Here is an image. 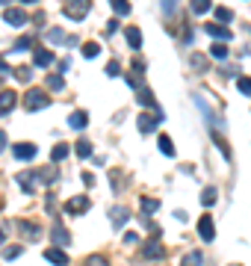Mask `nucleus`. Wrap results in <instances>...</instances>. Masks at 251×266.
Masks as SVG:
<instances>
[{"instance_id": "nucleus-1", "label": "nucleus", "mask_w": 251, "mask_h": 266, "mask_svg": "<svg viewBox=\"0 0 251 266\" xmlns=\"http://www.w3.org/2000/svg\"><path fill=\"white\" fill-rule=\"evenodd\" d=\"M89 9H92V3H89V0H71V3L62 6V15L71 18V21H83V18L89 15Z\"/></svg>"}, {"instance_id": "nucleus-2", "label": "nucleus", "mask_w": 251, "mask_h": 266, "mask_svg": "<svg viewBox=\"0 0 251 266\" xmlns=\"http://www.w3.org/2000/svg\"><path fill=\"white\" fill-rule=\"evenodd\" d=\"M24 106L35 112V109H45L48 106V95H45V89H30L27 95H24Z\"/></svg>"}, {"instance_id": "nucleus-3", "label": "nucleus", "mask_w": 251, "mask_h": 266, "mask_svg": "<svg viewBox=\"0 0 251 266\" xmlns=\"http://www.w3.org/2000/svg\"><path fill=\"white\" fill-rule=\"evenodd\" d=\"M89 207H92L89 195H74V198L65 201V213H71V216H80V213H86Z\"/></svg>"}, {"instance_id": "nucleus-4", "label": "nucleus", "mask_w": 251, "mask_h": 266, "mask_svg": "<svg viewBox=\"0 0 251 266\" xmlns=\"http://www.w3.org/2000/svg\"><path fill=\"white\" fill-rule=\"evenodd\" d=\"M139 104H142V106H148V109H154V116L166 122V112H163V109L157 106V98H154V92H151V89H145V86L139 89Z\"/></svg>"}, {"instance_id": "nucleus-5", "label": "nucleus", "mask_w": 251, "mask_h": 266, "mask_svg": "<svg viewBox=\"0 0 251 266\" xmlns=\"http://www.w3.org/2000/svg\"><path fill=\"white\" fill-rule=\"evenodd\" d=\"M142 254H145L148 260H163V254H166V246H163V240H148V243L142 246Z\"/></svg>"}, {"instance_id": "nucleus-6", "label": "nucleus", "mask_w": 251, "mask_h": 266, "mask_svg": "<svg viewBox=\"0 0 251 266\" xmlns=\"http://www.w3.org/2000/svg\"><path fill=\"white\" fill-rule=\"evenodd\" d=\"M198 234L204 243H213L216 240V225H213V216H201L198 219Z\"/></svg>"}, {"instance_id": "nucleus-7", "label": "nucleus", "mask_w": 251, "mask_h": 266, "mask_svg": "<svg viewBox=\"0 0 251 266\" xmlns=\"http://www.w3.org/2000/svg\"><path fill=\"white\" fill-rule=\"evenodd\" d=\"M3 18H6V24H12V27H24V24L30 21V18H27V12H24V9H18V6H6Z\"/></svg>"}, {"instance_id": "nucleus-8", "label": "nucleus", "mask_w": 251, "mask_h": 266, "mask_svg": "<svg viewBox=\"0 0 251 266\" xmlns=\"http://www.w3.org/2000/svg\"><path fill=\"white\" fill-rule=\"evenodd\" d=\"M204 30H207V35H213V39L222 42V45H225V42H231V35H234L228 27H222V24H216V21H213V24H204Z\"/></svg>"}, {"instance_id": "nucleus-9", "label": "nucleus", "mask_w": 251, "mask_h": 266, "mask_svg": "<svg viewBox=\"0 0 251 266\" xmlns=\"http://www.w3.org/2000/svg\"><path fill=\"white\" fill-rule=\"evenodd\" d=\"M18 104V95L12 89H3L0 92V116H6V112H12V106Z\"/></svg>"}, {"instance_id": "nucleus-10", "label": "nucleus", "mask_w": 251, "mask_h": 266, "mask_svg": "<svg viewBox=\"0 0 251 266\" xmlns=\"http://www.w3.org/2000/svg\"><path fill=\"white\" fill-rule=\"evenodd\" d=\"M12 151H15V157H18V160H33L35 154H39V148H35L33 142H18Z\"/></svg>"}, {"instance_id": "nucleus-11", "label": "nucleus", "mask_w": 251, "mask_h": 266, "mask_svg": "<svg viewBox=\"0 0 251 266\" xmlns=\"http://www.w3.org/2000/svg\"><path fill=\"white\" fill-rule=\"evenodd\" d=\"M33 62H35V65H42V68H48V65L56 62V56H53V51H48V48H35Z\"/></svg>"}, {"instance_id": "nucleus-12", "label": "nucleus", "mask_w": 251, "mask_h": 266, "mask_svg": "<svg viewBox=\"0 0 251 266\" xmlns=\"http://www.w3.org/2000/svg\"><path fill=\"white\" fill-rule=\"evenodd\" d=\"M136 124H139V133H154V130H157V124H160V119H157V116H151V112H142Z\"/></svg>"}, {"instance_id": "nucleus-13", "label": "nucleus", "mask_w": 251, "mask_h": 266, "mask_svg": "<svg viewBox=\"0 0 251 266\" xmlns=\"http://www.w3.org/2000/svg\"><path fill=\"white\" fill-rule=\"evenodd\" d=\"M50 237H53V243H56V246H68V243H71V234H68L65 225H59V222L50 228Z\"/></svg>"}, {"instance_id": "nucleus-14", "label": "nucleus", "mask_w": 251, "mask_h": 266, "mask_svg": "<svg viewBox=\"0 0 251 266\" xmlns=\"http://www.w3.org/2000/svg\"><path fill=\"white\" fill-rule=\"evenodd\" d=\"M45 260H50V263H56V266H65L68 263V254L62 251V248H45Z\"/></svg>"}, {"instance_id": "nucleus-15", "label": "nucleus", "mask_w": 251, "mask_h": 266, "mask_svg": "<svg viewBox=\"0 0 251 266\" xmlns=\"http://www.w3.org/2000/svg\"><path fill=\"white\" fill-rule=\"evenodd\" d=\"M18 186H21L24 193H33V189H35V172H33V169H27V172H21V175H18Z\"/></svg>"}, {"instance_id": "nucleus-16", "label": "nucleus", "mask_w": 251, "mask_h": 266, "mask_svg": "<svg viewBox=\"0 0 251 266\" xmlns=\"http://www.w3.org/2000/svg\"><path fill=\"white\" fill-rule=\"evenodd\" d=\"M127 219H130L127 207H113V210H110V222H113V228H124Z\"/></svg>"}, {"instance_id": "nucleus-17", "label": "nucleus", "mask_w": 251, "mask_h": 266, "mask_svg": "<svg viewBox=\"0 0 251 266\" xmlns=\"http://www.w3.org/2000/svg\"><path fill=\"white\" fill-rule=\"evenodd\" d=\"M124 35H127V45L139 51L142 48V33H139V27H124Z\"/></svg>"}, {"instance_id": "nucleus-18", "label": "nucleus", "mask_w": 251, "mask_h": 266, "mask_svg": "<svg viewBox=\"0 0 251 266\" xmlns=\"http://www.w3.org/2000/svg\"><path fill=\"white\" fill-rule=\"evenodd\" d=\"M35 172V180H42V183H53L56 177H59V172L53 169V166H48V169H33Z\"/></svg>"}, {"instance_id": "nucleus-19", "label": "nucleus", "mask_w": 251, "mask_h": 266, "mask_svg": "<svg viewBox=\"0 0 251 266\" xmlns=\"http://www.w3.org/2000/svg\"><path fill=\"white\" fill-rule=\"evenodd\" d=\"M68 124H71L74 130H83L86 124H89V116H86L83 109H77V112H71V116H68Z\"/></svg>"}, {"instance_id": "nucleus-20", "label": "nucleus", "mask_w": 251, "mask_h": 266, "mask_svg": "<svg viewBox=\"0 0 251 266\" xmlns=\"http://www.w3.org/2000/svg\"><path fill=\"white\" fill-rule=\"evenodd\" d=\"M74 154H77L80 160L92 157V142H89V139H77V142H74Z\"/></svg>"}, {"instance_id": "nucleus-21", "label": "nucleus", "mask_w": 251, "mask_h": 266, "mask_svg": "<svg viewBox=\"0 0 251 266\" xmlns=\"http://www.w3.org/2000/svg\"><path fill=\"white\" fill-rule=\"evenodd\" d=\"M213 12H216V24H222V27H225L228 21H234V12H231L228 6H216Z\"/></svg>"}, {"instance_id": "nucleus-22", "label": "nucleus", "mask_w": 251, "mask_h": 266, "mask_svg": "<svg viewBox=\"0 0 251 266\" xmlns=\"http://www.w3.org/2000/svg\"><path fill=\"white\" fill-rule=\"evenodd\" d=\"M12 77H15L18 83H27V80L33 77V68H30V65H18V68L12 71Z\"/></svg>"}, {"instance_id": "nucleus-23", "label": "nucleus", "mask_w": 251, "mask_h": 266, "mask_svg": "<svg viewBox=\"0 0 251 266\" xmlns=\"http://www.w3.org/2000/svg\"><path fill=\"white\" fill-rule=\"evenodd\" d=\"M65 157H68V145H62V142H59V145H53L50 160H53V163H59V160H65Z\"/></svg>"}, {"instance_id": "nucleus-24", "label": "nucleus", "mask_w": 251, "mask_h": 266, "mask_svg": "<svg viewBox=\"0 0 251 266\" xmlns=\"http://www.w3.org/2000/svg\"><path fill=\"white\" fill-rule=\"evenodd\" d=\"M157 145H160V151H163L166 157H174V145H171V139H168L166 133L160 136V142H157Z\"/></svg>"}, {"instance_id": "nucleus-25", "label": "nucleus", "mask_w": 251, "mask_h": 266, "mask_svg": "<svg viewBox=\"0 0 251 266\" xmlns=\"http://www.w3.org/2000/svg\"><path fill=\"white\" fill-rule=\"evenodd\" d=\"M18 231H21V234H27L30 240H35V237L42 234V231L35 228V225H30V222H18Z\"/></svg>"}, {"instance_id": "nucleus-26", "label": "nucleus", "mask_w": 251, "mask_h": 266, "mask_svg": "<svg viewBox=\"0 0 251 266\" xmlns=\"http://www.w3.org/2000/svg\"><path fill=\"white\" fill-rule=\"evenodd\" d=\"M216 189H213V186H210V189H204V193H201V204H204V207H213V204H216Z\"/></svg>"}, {"instance_id": "nucleus-27", "label": "nucleus", "mask_w": 251, "mask_h": 266, "mask_svg": "<svg viewBox=\"0 0 251 266\" xmlns=\"http://www.w3.org/2000/svg\"><path fill=\"white\" fill-rule=\"evenodd\" d=\"M98 53H100V45H98V42H86V45H83V56H86V59H95Z\"/></svg>"}, {"instance_id": "nucleus-28", "label": "nucleus", "mask_w": 251, "mask_h": 266, "mask_svg": "<svg viewBox=\"0 0 251 266\" xmlns=\"http://www.w3.org/2000/svg\"><path fill=\"white\" fill-rule=\"evenodd\" d=\"M201 260H204V257H201V251H189L184 260H181V266H201Z\"/></svg>"}, {"instance_id": "nucleus-29", "label": "nucleus", "mask_w": 251, "mask_h": 266, "mask_svg": "<svg viewBox=\"0 0 251 266\" xmlns=\"http://www.w3.org/2000/svg\"><path fill=\"white\" fill-rule=\"evenodd\" d=\"M113 12L116 15H130V3L127 0H113Z\"/></svg>"}, {"instance_id": "nucleus-30", "label": "nucleus", "mask_w": 251, "mask_h": 266, "mask_svg": "<svg viewBox=\"0 0 251 266\" xmlns=\"http://www.w3.org/2000/svg\"><path fill=\"white\" fill-rule=\"evenodd\" d=\"M210 56H213V59H225V56H228V45H222V42H216V45L210 48Z\"/></svg>"}, {"instance_id": "nucleus-31", "label": "nucleus", "mask_w": 251, "mask_h": 266, "mask_svg": "<svg viewBox=\"0 0 251 266\" xmlns=\"http://www.w3.org/2000/svg\"><path fill=\"white\" fill-rule=\"evenodd\" d=\"M62 86H65V80H62L59 74H50V77H48V89H53V92H59Z\"/></svg>"}, {"instance_id": "nucleus-32", "label": "nucleus", "mask_w": 251, "mask_h": 266, "mask_svg": "<svg viewBox=\"0 0 251 266\" xmlns=\"http://www.w3.org/2000/svg\"><path fill=\"white\" fill-rule=\"evenodd\" d=\"M68 35L62 33V30H56V27H50L48 30V42H53V45H56V42H65Z\"/></svg>"}, {"instance_id": "nucleus-33", "label": "nucleus", "mask_w": 251, "mask_h": 266, "mask_svg": "<svg viewBox=\"0 0 251 266\" xmlns=\"http://www.w3.org/2000/svg\"><path fill=\"white\" fill-rule=\"evenodd\" d=\"M192 12H195V15L210 12V0H195V3H192Z\"/></svg>"}, {"instance_id": "nucleus-34", "label": "nucleus", "mask_w": 251, "mask_h": 266, "mask_svg": "<svg viewBox=\"0 0 251 266\" xmlns=\"http://www.w3.org/2000/svg\"><path fill=\"white\" fill-rule=\"evenodd\" d=\"M83 266H110V263H106V257H103V254H92V257H86Z\"/></svg>"}, {"instance_id": "nucleus-35", "label": "nucleus", "mask_w": 251, "mask_h": 266, "mask_svg": "<svg viewBox=\"0 0 251 266\" xmlns=\"http://www.w3.org/2000/svg\"><path fill=\"white\" fill-rule=\"evenodd\" d=\"M157 207H160V201H157V198H142V210H145V216L154 213Z\"/></svg>"}, {"instance_id": "nucleus-36", "label": "nucleus", "mask_w": 251, "mask_h": 266, "mask_svg": "<svg viewBox=\"0 0 251 266\" xmlns=\"http://www.w3.org/2000/svg\"><path fill=\"white\" fill-rule=\"evenodd\" d=\"M236 89H239L242 95H251V77H239V80H236Z\"/></svg>"}, {"instance_id": "nucleus-37", "label": "nucleus", "mask_w": 251, "mask_h": 266, "mask_svg": "<svg viewBox=\"0 0 251 266\" xmlns=\"http://www.w3.org/2000/svg\"><path fill=\"white\" fill-rule=\"evenodd\" d=\"M27 48H33V39H30V35H24V39L15 42V51H27Z\"/></svg>"}, {"instance_id": "nucleus-38", "label": "nucleus", "mask_w": 251, "mask_h": 266, "mask_svg": "<svg viewBox=\"0 0 251 266\" xmlns=\"http://www.w3.org/2000/svg\"><path fill=\"white\" fill-rule=\"evenodd\" d=\"M21 251H24V248H21V246H9V248H6V251H3V257H6V260H12V257H18Z\"/></svg>"}, {"instance_id": "nucleus-39", "label": "nucleus", "mask_w": 251, "mask_h": 266, "mask_svg": "<svg viewBox=\"0 0 251 266\" xmlns=\"http://www.w3.org/2000/svg\"><path fill=\"white\" fill-rule=\"evenodd\" d=\"M106 74H110V77H118V74H121V65H118L116 59H113V62L106 65Z\"/></svg>"}, {"instance_id": "nucleus-40", "label": "nucleus", "mask_w": 251, "mask_h": 266, "mask_svg": "<svg viewBox=\"0 0 251 266\" xmlns=\"http://www.w3.org/2000/svg\"><path fill=\"white\" fill-rule=\"evenodd\" d=\"M83 183H86V186H95V175H89V172H83Z\"/></svg>"}, {"instance_id": "nucleus-41", "label": "nucleus", "mask_w": 251, "mask_h": 266, "mask_svg": "<svg viewBox=\"0 0 251 266\" xmlns=\"http://www.w3.org/2000/svg\"><path fill=\"white\" fill-rule=\"evenodd\" d=\"M116 30H118V21H116V18H113V21L106 24V33H116Z\"/></svg>"}, {"instance_id": "nucleus-42", "label": "nucleus", "mask_w": 251, "mask_h": 266, "mask_svg": "<svg viewBox=\"0 0 251 266\" xmlns=\"http://www.w3.org/2000/svg\"><path fill=\"white\" fill-rule=\"evenodd\" d=\"M192 65H195V68H204V56H192Z\"/></svg>"}, {"instance_id": "nucleus-43", "label": "nucleus", "mask_w": 251, "mask_h": 266, "mask_svg": "<svg viewBox=\"0 0 251 266\" xmlns=\"http://www.w3.org/2000/svg\"><path fill=\"white\" fill-rule=\"evenodd\" d=\"M3 148H6V133L0 130V151H3Z\"/></svg>"}, {"instance_id": "nucleus-44", "label": "nucleus", "mask_w": 251, "mask_h": 266, "mask_svg": "<svg viewBox=\"0 0 251 266\" xmlns=\"http://www.w3.org/2000/svg\"><path fill=\"white\" fill-rule=\"evenodd\" d=\"M6 71H9V65H6V62H3V59H0V77H3V74H6Z\"/></svg>"}, {"instance_id": "nucleus-45", "label": "nucleus", "mask_w": 251, "mask_h": 266, "mask_svg": "<svg viewBox=\"0 0 251 266\" xmlns=\"http://www.w3.org/2000/svg\"><path fill=\"white\" fill-rule=\"evenodd\" d=\"M3 240H6V237H3V231H0V246H3Z\"/></svg>"}, {"instance_id": "nucleus-46", "label": "nucleus", "mask_w": 251, "mask_h": 266, "mask_svg": "<svg viewBox=\"0 0 251 266\" xmlns=\"http://www.w3.org/2000/svg\"><path fill=\"white\" fill-rule=\"evenodd\" d=\"M236 266H242V263H236Z\"/></svg>"}]
</instances>
